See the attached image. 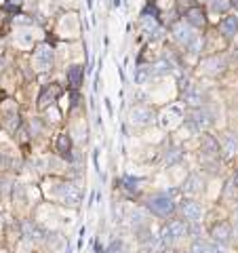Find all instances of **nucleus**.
Masks as SVG:
<instances>
[{
    "mask_svg": "<svg viewBox=\"0 0 238 253\" xmlns=\"http://www.w3.org/2000/svg\"><path fill=\"white\" fill-rule=\"evenodd\" d=\"M148 209L158 217H171L175 213L177 205H175V190L169 192H158L148 199Z\"/></svg>",
    "mask_w": 238,
    "mask_h": 253,
    "instance_id": "f257e3e1",
    "label": "nucleus"
},
{
    "mask_svg": "<svg viewBox=\"0 0 238 253\" xmlns=\"http://www.w3.org/2000/svg\"><path fill=\"white\" fill-rule=\"evenodd\" d=\"M173 38L194 53L200 49V44H202V41L196 34V30L190 26V23H175V26H173Z\"/></svg>",
    "mask_w": 238,
    "mask_h": 253,
    "instance_id": "f03ea898",
    "label": "nucleus"
},
{
    "mask_svg": "<svg viewBox=\"0 0 238 253\" xmlns=\"http://www.w3.org/2000/svg\"><path fill=\"white\" fill-rule=\"evenodd\" d=\"M188 232V228L184 221H179V219H173L169 221L164 228H162V232H160V243H162V247H173L177 241H181L186 236Z\"/></svg>",
    "mask_w": 238,
    "mask_h": 253,
    "instance_id": "7ed1b4c3",
    "label": "nucleus"
},
{
    "mask_svg": "<svg viewBox=\"0 0 238 253\" xmlns=\"http://www.w3.org/2000/svg\"><path fill=\"white\" fill-rule=\"evenodd\" d=\"M53 66V51L51 46L46 44H40L34 53V68L38 70V72H46V70H51Z\"/></svg>",
    "mask_w": 238,
    "mask_h": 253,
    "instance_id": "20e7f679",
    "label": "nucleus"
},
{
    "mask_svg": "<svg viewBox=\"0 0 238 253\" xmlns=\"http://www.w3.org/2000/svg\"><path fill=\"white\" fill-rule=\"evenodd\" d=\"M181 215H184L188 221H198L202 215H204V209L200 203L196 201H186L184 205H181Z\"/></svg>",
    "mask_w": 238,
    "mask_h": 253,
    "instance_id": "39448f33",
    "label": "nucleus"
},
{
    "mask_svg": "<svg viewBox=\"0 0 238 253\" xmlns=\"http://www.w3.org/2000/svg\"><path fill=\"white\" fill-rule=\"evenodd\" d=\"M154 118H156L154 112L152 110H148V108H133L131 110V123L135 126H148Z\"/></svg>",
    "mask_w": 238,
    "mask_h": 253,
    "instance_id": "423d86ee",
    "label": "nucleus"
},
{
    "mask_svg": "<svg viewBox=\"0 0 238 253\" xmlns=\"http://www.w3.org/2000/svg\"><path fill=\"white\" fill-rule=\"evenodd\" d=\"M181 118H184L181 106H171V108H166V112L160 116V125L169 129V126H175L177 123H181Z\"/></svg>",
    "mask_w": 238,
    "mask_h": 253,
    "instance_id": "0eeeda50",
    "label": "nucleus"
},
{
    "mask_svg": "<svg viewBox=\"0 0 238 253\" xmlns=\"http://www.w3.org/2000/svg\"><path fill=\"white\" fill-rule=\"evenodd\" d=\"M186 23H190L194 30L202 28L204 23H207V17H204L202 9H196V6H190V9L186 11Z\"/></svg>",
    "mask_w": 238,
    "mask_h": 253,
    "instance_id": "6e6552de",
    "label": "nucleus"
},
{
    "mask_svg": "<svg viewBox=\"0 0 238 253\" xmlns=\"http://www.w3.org/2000/svg\"><path fill=\"white\" fill-rule=\"evenodd\" d=\"M213 241L219 243V245H226L230 241V236H232V228H230V224H226V221H221V224H217L215 228H213Z\"/></svg>",
    "mask_w": 238,
    "mask_h": 253,
    "instance_id": "1a4fd4ad",
    "label": "nucleus"
},
{
    "mask_svg": "<svg viewBox=\"0 0 238 253\" xmlns=\"http://www.w3.org/2000/svg\"><path fill=\"white\" fill-rule=\"evenodd\" d=\"M204 190V179L202 175H190L184 184V194H200Z\"/></svg>",
    "mask_w": 238,
    "mask_h": 253,
    "instance_id": "9d476101",
    "label": "nucleus"
},
{
    "mask_svg": "<svg viewBox=\"0 0 238 253\" xmlns=\"http://www.w3.org/2000/svg\"><path fill=\"white\" fill-rule=\"evenodd\" d=\"M200 68H202V70H204V72H207L209 76H217V74L221 72V70L226 68V61L221 59V57H211V59L204 61Z\"/></svg>",
    "mask_w": 238,
    "mask_h": 253,
    "instance_id": "9b49d317",
    "label": "nucleus"
},
{
    "mask_svg": "<svg viewBox=\"0 0 238 253\" xmlns=\"http://www.w3.org/2000/svg\"><path fill=\"white\" fill-rule=\"evenodd\" d=\"M82 74H84V70L80 66H70L68 68V83L72 89H78L82 83Z\"/></svg>",
    "mask_w": 238,
    "mask_h": 253,
    "instance_id": "f8f14e48",
    "label": "nucleus"
},
{
    "mask_svg": "<svg viewBox=\"0 0 238 253\" xmlns=\"http://www.w3.org/2000/svg\"><path fill=\"white\" fill-rule=\"evenodd\" d=\"M219 30H221V34H226V36H236V32H238V17H226L224 21L219 23Z\"/></svg>",
    "mask_w": 238,
    "mask_h": 253,
    "instance_id": "ddd939ff",
    "label": "nucleus"
},
{
    "mask_svg": "<svg viewBox=\"0 0 238 253\" xmlns=\"http://www.w3.org/2000/svg\"><path fill=\"white\" fill-rule=\"evenodd\" d=\"M202 141H204V144H202V152H204V154H213V156H215V154L219 152L221 146L215 141V137H211V135H207V133H204Z\"/></svg>",
    "mask_w": 238,
    "mask_h": 253,
    "instance_id": "4468645a",
    "label": "nucleus"
},
{
    "mask_svg": "<svg viewBox=\"0 0 238 253\" xmlns=\"http://www.w3.org/2000/svg\"><path fill=\"white\" fill-rule=\"evenodd\" d=\"M179 158H181V148L179 146H169V150H166L164 156H162V161H164V165H175Z\"/></svg>",
    "mask_w": 238,
    "mask_h": 253,
    "instance_id": "2eb2a0df",
    "label": "nucleus"
},
{
    "mask_svg": "<svg viewBox=\"0 0 238 253\" xmlns=\"http://www.w3.org/2000/svg\"><path fill=\"white\" fill-rule=\"evenodd\" d=\"M57 150H59V154L63 158H70V154H72V141H70L68 135H59L57 139Z\"/></svg>",
    "mask_w": 238,
    "mask_h": 253,
    "instance_id": "dca6fc26",
    "label": "nucleus"
},
{
    "mask_svg": "<svg viewBox=\"0 0 238 253\" xmlns=\"http://www.w3.org/2000/svg\"><path fill=\"white\" fill-rule=\"evenodd\" d=\"M150 74H154L152 66H141V68H137V72H135V83H146L148 78H150Z\"/></svg>",
    "mask_w": 238,
    "mask_h": 253,
    "instance_id": "f3484780",
    "label": "nucleus"
},
{
    "mask_svg": "<svg viewBox=\"0 0 238 253\" xmlns=\"http://www.w3.org/2000/svg\"><path fill=\"white\" fill-rule=\"evenodd\" d=\"M224 150L228 156H232L234 152H238V139L234 135H226V144H224Z\"/></svg>",
    "mask_w": 238,
    "mask_h": 253,
    "instance_id": "a211bd4d",
    "label": "nucleus"
},
{
    "mask_svg": "<svg viewBox=\"0 0 238 253\" xmlns=\"http://www.w3.org/2000/svg\"><path fill=\"white\" fill-rule=\"evenodd\" d=\"M211 9L215 13H226L230 9V0H211Z\"/></svg>",
    "mask_w": 238,
    "mask_h": 253,
    "instance_id": "6ab92c4d",
    "label": "nucleus"
},
{
    "mask_svg": "<svg viewBox=\"0 0 238 253\" xmlns=\"http://www.w3.org/2000/svg\"><path fill=\"white\" fill-rule=\"evenodd\" d=\"M23 232H26L30 239H38L40 236V230H38L36 226H32V224H26V228H23Z\"/></svg>",
    "mask_w": 238,
    "mask_h": 253,
    "instance_id": "aec40b11",
    "label": "nucleus"
},
{
    "mask_svg": "<svg viewBox=\"0 0 238 253\" xmlns=\"http://www.w3.org/2000/svg\"><path fill=\"white\" fill-rule=\"evenodd\" d=\"M137 184H139V179H137V177H133V175H126V177H124V186L129 188V190L137 188Z\"/></svg>",
    "mask_w": 238,
    "mask_h": 253,
    "instance_id": "412c9836",
    "label": "nucleus"
},
{
    "mask_svg": "<svg viewBox=\"0 0 238 253\" xmlns=\"http://www.w3.org/2000/svg\"><path fill=\"white\" fill-rule=\"evenodd\" d=\"M9 2H11L13 6H19V4H21V0H9Z\"/></svg>",
    "mask_w": 238,
    "mask_h": 253,
    "instance_id": "4be33fe9",
    "label": "nucleus"
},
{
    "mask_svg": "<svg viewBox=\"0 0 238 253\" xmlns=\"http://www.w3.org/2000/svg\"><path fill=\"white\" fill-rule=\"evenodd\" d=\"M2 68H4V59H2V57H0V70H2Z\"/></svg>",
    "mask_w": 238,
    "mask_h": 253,
    "instance_id": "5701e85b",
    "label": "nucleus"
},
{
    "mask_svg": "<svg viewBox=\"0 0 238 253\" xmlns=\"http://www.w3.org/2000/svg\"><path fill=\"white\" fill-rule=\"evenodd\" d=\"M234 184L238 186V171H236V175H234Z\"/></svg>",
    "mask_w": 238,
    "mask_h": 253,
    "instance_id": "b1692460",
    "label": "nucleus"
},
{
    "mask_svg": "<svg viewBox=\"0 0 238 253\" xmlns=\"http://www.w3.org/2000/svg\"><path fill=\"white\" fill-rule=\"evenodd\" d=\"M200 2H211V0H200Z\"/></svg>",
    "mask_w": 238,
    "mask_h": 253,
    "instance_id": "393cba45",
    "label": "nucleus"
},
{
    "mask_svg": "<svg viewBox=\"0 0 238 253\" xmlns=\"http://www.w3.org/2000/svg\"><path fill=\"white\" fill-rule=\"evenodd\" d=\"M234 4H238V0H234Z\"/></svg>",
    "mask_w": 238,
    "mask_h": 253,
    "instance_id": "a878e982",
    "label": "nucleus"
}]
</instances>
